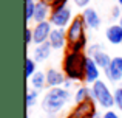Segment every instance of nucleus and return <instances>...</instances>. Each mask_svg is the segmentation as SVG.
Returning a JSON list of instances; mask_svg holds the SVG:
<instances>
[{
    "label": "nucleus",
    "mask_w": 122,
    "mask_h": 118,
    "mask_svg": "<svg viewBox=\"0 0 122 118\" xmlns=\"http://www.w3.org/2000/svg\"><path fill=\"white\" fill-rule=\"evenodd\" d=\"M48 42L51 44L53 50L66 48V45H68V39H66V30H63V28H53V31H51V36H50V40H48Z\"/></svg>",
    "instance_id": "9d476101"
},
{
    "label": "nucleus",
    "mask_w": 122,
    "mask_h": 118,
    "mask_svg": "<svg viewBox=\"0 0 122 118\" xmlns=\"http://www.w3.org/2000/svg\"><path fill=\"white\" fill-rule=\"evenodd\" d=\"M30 44H34V34H33V28L26 27L25 28V45H30Z\"/></svg>",
    "instance_id": "b1692460"
},
{
    "label": "nucleus",
    "mask_w": 122,
    "mask_h": 118,
    "mask_svg": "<svg viewBox=\"0 0 122 118\" xmlns=\"http://www.w3.org/2000/svg\"><path fill=\"white\" fill-rule=\"evenodd\" d=\"M71 100V93L70 90L63 87L57 89H50L42 98V109L48 113V115H56L57 112L63 109Z\"/></svg>",
    "instance_id": "f03ea898"
},
{
    "label": "nucleus",
    "mask_w": 122,
    "mask_h": 118,
    "mask_svg": "<svg viewBox=\"0 0 122 118\" xmlns=\"http://www.w3.org/2000/svg\"><path fill=\"white\" fill-rule=\"evenodd\" d=\"M88 56L85 53L66 51L62 62V72L73 82H85V65Z\"/></svg>",
    "instance_id": "f257e3e1"
},
{
    "label": "nucleus",
    "mask_w": 122,
    "mask_h": 118,
    "mask_svg": "<svg viewBox=\"0 0 122 118\" xmlns=\"http://www.w3.org/2000/svg\"><path fill=\"white\" fill-rule=\"evenodd\" d=\"M51 51H53V47H51L50 42H45L42 44V45H36V48H34L33 51V58L36 59V62H45L48 58L51 56Z\"/></svg>",
    "instance_id": "2eb2a0df"
},
{
    "label": "nucleus",
    "mask_w": 122,
    "mask_h": 118,
    "mask_svg": "<svg viewBox=\"0 0 122 118\" xmlns=\"http://www.w3.org/2000/svg\"><path fill=\"white\" fill-rule=\"evenodd\" d=\"M28 81H30L31 89H34L37 92H40L42 89L46 87V75H45V72H40V70L37 73H34Z\"/></svg>",
    "instance_id": "dca6fc26"
},
{
    "label": "nucleus",
    "mask_w": 122,
    "mask_h": 118,
    "mask_svg": "<svg viewBox=\"0 0 122 118\" xmlns=\"http://www.w3.org/2000/svg\"><path fill=\"white\" fill-rule=\"evenodd\" d=\"M45 2H48V3H51V2H53V0H45Z\"/></svg>",
    "instance_id": "72a5a7b5"
},
{
    "label": "nucleus",
    "mask_w": 122,
    "mask_h": 118,
    "mask_svg": "<svg viewBox=\"0 0 122 118\" xmlns=\"http://www.w3.org/2000/svg\"><path fill=\"white\" fill-rule=\"evenodd\" d=\"M66 39H68V45L79 42L82 39H86V25L83 22L82 16H74L73 22L66 28Z\"/></svg>",
    "instance_id": "20e7f679"
},
{
    "label": "nucleus",
    "mask_w": 122,
    "mask_h": 118,
    "mask_svg": "<svg viewBox=\"0 0 122 118\" xmlns=\"http://www.w3.org/2000/svg\"><path fill=\"white\" fill-rule=\"evenodd\" d=\"M93 118H104V115H101V113H96V115L93 117Z\"/></svg>",
    "instance_id": "c756f323"
},
{
    "label": "nucleus",
    "mask_w": 122,
    "mask_h": 118,
    "mask_svg": "<svg viewBox=\"0 0 122 118\" xmlns=\"http://www.w3.org/2000/svg\"><path fill=\"white\" fill-rule=\"evenodd\" d=\"M51 9H59V8H63V6H68V0H53L50 3Z\"/></svg>",
    "instance_id": "393cba45"
},
{
    "label": "nucleus",
    "mask_w": 122,
    "mask_h": 118,
    "mask_svg": "<svg viewBox=\"0 0 122 118\" xmlns=\"http://www.w3.org/2000/svg\"><path fill=\"white\" fill-rule=\"evenodd\" d=\"M82 19H83V22H85V25H86V28H90V30H96V28H99L101 27V16H99V12L96 11L94 8H86V9H83L82 11Z\"/></svg>",
    "instance_id": "f8f14e48"
},
{
    "label": "nucleus",
    "mask_w": 122,
    "mask_h": 118,
    "mask_svg": "<svg viewBox=\"0 0 122 118\" xmlns=\"http://www.w3.org/2000/svg\"><path fill=\"white\" fill-rule=\"evenodd\" d=\"M37 2H39V0H25V22H26V23H30L34 19Z\"/></svg>",
    "instance_id": "6ab92c4d"
},
{
    "label": "nucleus",
    "mask_w": 122,
    "mask_h": 118,
    "mask_svg": "<svg viewBox=\"0 0 122 118\" xmlns=\"http://www.w3.org/2000/svg\"><path fill=\"white\" fill-rule=\"evenodd\" d=\"M53 25L50 22H40L36 23V27L33 28V34H34V44L36 45H42V44L48 42L51 36V31H53Z\"/></svg>",
    "instance_id": "0eeeda50"
},
{
    "label": "nucleus",
    "mask_w": 122,
    "mask_h": 118,
    "mask_svg": "<svg viewBox=\"0 0 122 118\" xmlns=\"http://www.w3.org/2000/svg\"><path fill=\"white\" fill-rule=\"evenodd\" d=\"M104 72L108 81L111 82L121 81L122 79V56H114L111 59V64L108 65V68H105Z\"/></svg>",
    "instance_id": "6e6552de"
},
{
    "label": "nucleus",
    "mask_w": 122,
    "mask_h": 118,
    "mask_svg": "<svg viewBox=\"0 0 122 118\" xmlns=\"http://www.w3.org/2000/svg\"><path fill=\"white\" fill-rule=\"evenodd\" d=\"M73 19L74 17H73L71 8L70 6H63V8H59V9H53L48 22L54 28H63V30H66L68 25L73 22Z\"/></svg>",
    "instance_id": "39448f33"
},
{
    "label": "nucleus",
    "mask_w": 122,
    "mask_h": 118,
    "mask_svg": "<svg viewBox=\"0 0 122 118\" xmlns=\"http://www.w3.org/2000/svg\"><path fill=\"white\" fill-rule=\"evenodd\" d=\"M111 59H113V58H111L105 50H102V51H99L96 56H93V61L99 65V68H104V70L108 68V65L111 64Z\"/></svg>",
    "instance_id": "a211bd4d"
},
{
    "label": "nucleus",
    "mask_w": 122,
    "mask_h": 118,
    "mask_svg": "<svg viewBox=\"0 0 122 118\" xmlns=\"http://www.w3.org/2000/svg\"><path fill=\"white\" fill-rule=\"evenodd\" d=\"M37 98H39V92L30 87L26 90V107L28 109H30L31 106H34V103L37 101Z\"/></svg>",
    "instance_id": "412c9836"
},
{
    "label": "nucleus",
    "mask_w": 122,
    "mask_h": 118,
    "mask_svg": "<svg viewBox=\"0 0 122 118\" xmlns=\"http://www.w3.org/2000/svg\"><path fill=\"white\" fill-rule=\"evenodd\" d=\"M91 87V93H93V98H94L96 104H99L101 107L107 110H111V107H114V92L110 90L105 81H96Z\"/></svg>",
    "instance_id": "7ed1b4c3"
},
{
    "label": "nucleus",
    "mask_w": 122,
    "mask_h": 118,
    "mask_svg": "<svg viewBox=\"0 0 122 118\" xmlns=\"http://www.w3.org/2000/svg\"><path fill=\"white\" fill-rule=\"evenodd\" d=\"M71 85H73V81H70V79H66V81H65V84H63V89H66V90H68V89L71 87Z\"/></svg>",
    "instance_id": "c85d7f7f"
},
{
    "label": "nucleus",
    "mask_w": 122,
    "mask_h": 118,
    "mask_svg": "<svg viewBox=\"0 0 122 118\" xmlns=\"http://www.w3.org/2000/svg\"><path fill=\"white\" fill-rule=\"evenodd\" d=\"M73 2H74V5L77 6V8L86 9V8H88V5H90V2H91V0H73Z\"/></svg>",
    "instance_id": "bb28decb"
},
{
    "label": "nucleus",
    "mask_w": 122,
    "mask_h": 118,
    "mask_svg": "<svg viewBox=\"0 0 122 118\" xmlns=\"http://www.w3.org/2000/svg\"><path fill=\"white\" fill-rule=\"evenodd\" d=\"M96 113H97L96 101L94 100H88V101H83V103L76 104L74 109H73L65 118H93Z\"/></svg>",
    "instance_id": "423d86ee"
},
{
    "label": "nucleus",
    "mask_w": 122,
    "mask_h": 118,
    "mask_svg": "<svg viewBox=\"0 0 122 118\" xmlns=\"http://www.w3.org/2000/svg\"><path fill=\"white\" fill-rule=\"evenodd\" d=\"M45 75H46V87H50V89L63 87V84L66 81L65 73L57 68H48L45 72Z\"/></svg>",
    "instance_id": "1a4fd4ad"
},
{
    "label": "nucleus",
    "mask_w": 122,
    "mask_h": 118,
    "mask_svg": "<svg viewBox=\"0 0 122 118\" xmlns=\"http://www.w3.org/2000/svg\"><path fill=\"white\" fill-rule=\"evenodd\" d=\"M88 100H94V98H93V93H91V87H90V85H81L74 93L76 104L83 103V101H88Z\"/></svg>",
    "instance_id": "f3484780"
},
{
    "label": "nucleus",
    "mask_w": 122,
    "mask_h": 118,
    "mask_svg": "<svg viewBox=\"0 0 122 118\" xmlns=\"http://www.w3.org/2000/svg\"><path fill=\"white\" fill-rule=\"evenodd\" d=\"M104 118H121L119 113L114 112V110H107V112L104 113Z\"/></svg>",
    "instance_id": "cd10ccee"
},
{
    "label": "nucleus",
    "mask_w": 122,
    "mask_h": 118,
    "mask_svg": "<svg viewBox=\"0 0 122 118\" xmlns=\"http://www.w3.org/2000/svg\"><path fill=\"white\" fill-rule=\"evenodd\" d=\"M117 23H119V25H121V27H122V17L119 19V20H117Z\"/></svg>",
    "instance_id": "2f4dec72"
},
{
    "label": "nucleus",
    "mask_w": 122,
    "mask_h": 118,
    "mask_svg": "<svg viewBox=\"0 0 122 118\" xmlns=\"http://www.w3.org/2000/svg\"><path fill=\"white\" fill-rule=\"evenodd\" d=\"M116 2H117V5H119V6H122V0H116Z\"/></svg>",
    "instance_id": "7c9ffc66"
},
{
    "label": "nucleus",
    "mask_w": 122,
    "mask_h": 118,
    "mask_svg": "<svg viewBox=\"0 0 122 118\" xmlns=\"http://www.w3.org/2000/svg\"><path fill=\"white\" fill-rule=\"evenodd\" d=\"M122 17V9L119 5H114L113 8H111V19H116V20H119Z\"/></svg>",
    "instance_id": "a878e982"
},
{
    "label": "nucleus",
    "mask_w": 122,
    "mask_h": 118,
    "mask_svg": "<svg viewBox=\"0 0 122 118\" xmlns=\"http://www.w3.org/2000/svg\"><path fill=\"white\" fill-rule=\"evenodd\" d=\"M114 107H117L122 112V85L114 90Z\"/></svg>",
    "instance_id": "5701e85b"
},
{
    "label": "nucleus",
    "mask_w": 122,
    "mask_h": 118,
    "mask_svg": "<svg viewBox=\"0 0 122 118\" xmlns=\"http://www.w3.org/2000/svg\"><path fill=\"white\" fill-rule=\"evenodd\" d=\"M51 6L48 2H45V0H39L37 2V6H36V12H34V19L33 20L36 22V23H40V22H46L48 19H50L51 16Z\"/></svg>",
    "instance_id": "ddd939ff"
},
{
    "label": "nucleus",
    "mask_w": 122,
    "mask_h": 118,
    "mask_svg": "<svg viewBox=\"0 0 122 118\" xmlns=\"http://www.w3.org/2000/svg\"><path fill=\"white\" fill-rule=\"evenodd\" d=\"M105 37L110 44L113 45H122V27L119 23H114V25H110L105 31Z\"/></svg>",
    "instance_id": "4468645a"
},
{
    "label": "nucleus",
    "mask_w": 122,
    "mask_h": 118,
    "mask_svg": "<svg viewBox=\"0 0 122 118\" xmlns=\"http://www.w3.org/2000/svg\"><path fill=\"white\" fill-rule=\"evenodd\" d=\"M48 118H56V117H54V115H48Z\"/></svg>",
    "instance_id": "473e14b6"
},
{
    "label": "nucleus",
    "mask_w": 122,
    "mask_h": 118,
    "mask_svg": "<svg viewBox=\"0 0 122 118\" xmlns=\"http://www.w3.org/2000/svg\"><path fill=\"white\" fill-rule=\"evenodd\" d=\"M104 50V47L101 45V44H91V45H88V48H86V56L88 58H93V56H96L99 51H102Z\"/></svg>",
    "instance_id": "4be33fe9"
},
{
    "label": "nucleus",
    "mask_w": 122,
    "mask_h": 118,
    "mask_svg": "<svg viewBox=\"0 0 122 118\" xmlns=\"http://www.w3.org/2000/svg\"><path fill=\"white\" fill-rule=\"evenodd\" d=\"M99 79H101V68L93 61V58H88L86 59V65H85V82H86V85H93Z\"/></svg>",
    "instance_id": "9b49d317"
},
{
    "label": "nucleus",
    "mask_w": 122,
    "mask_h": 118,
    "mask_svg": "<svg viewBox=\"0 0 122 118\" xmlns=\"http://www.w3.org/2000/svg\"><path fill=\"white\" fill-rule=\"evenodd\" d=\"M39 70H37V62L34 58H31V56H28L26 61H25V75H26V78L30 79L31 76L34 75V73H37Z\"/></svg>",
    "instance_id": "aec40b11"
}]
</instances>
